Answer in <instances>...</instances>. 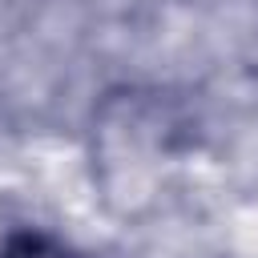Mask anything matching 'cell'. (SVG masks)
Segmentation results:
<instances>
[{"label": "cell", "mask_w": 258, "mask_h": 258, "mask_svg": "<svg viewBox=\"0 0 258 258\" xmlns=\"http://www.w3.org/2000/svg\"><path fill=\"white\" fill-rule=\"evenodd\" d=\"M0 258H77L64 242L40 234V230H16L4 238L0 246Z\"/></svg>", "instance_id": "cell-1"}]
</instances>
